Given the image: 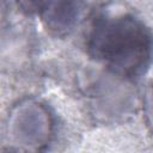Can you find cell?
<instances>
[{
  "mask_svg": "<svg viewBox=\"0 0 153 153\" xmlns=\"http://www.w3.org/2000/svg\"><path fill=\"white\" fill-rule=\"evenodd\" d=\"M39 7L47 27L57 35L72 30L80 13L79 4L75 2H48Z\"/></svg>",
  "mask_w": 153,
  "mask_h": 153,
  "instance_id": "7a4b0ae2",
  "label": "cell"
},
{
  "mask_svg": "<svg viewBox=\"0 0 153 153\" xmlns=\"http://www.w3.org/2000/svg\"><path fill=\"white\" fill-rule=\"evenodd\" d=\"M143 111L148 127L153 131V81L147 86L143 97Z\"/></svg>",
  "mask_w": 153,
  "mask_h": 153,
  "instance_id": "3957f363",
  "label": "cell"
},
{
  "mask_svg": "<svg viewBox=\"0 0 153 153\" xmlns=\"http://www.w3.org/2000/svg\"><path fill=\"white\" fill-rule=\"evenodd\" d=\"M86 49L115 75L136 79L153 61V35L129 13H99L88 27Z\"/></svg>",
  "mask_w": 153,
  "mask_h": 153,
  "instance_id": "6da1fadb",
  "label": "cell"
}]
</instances>
